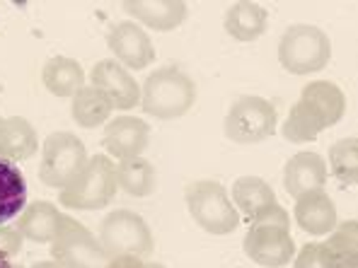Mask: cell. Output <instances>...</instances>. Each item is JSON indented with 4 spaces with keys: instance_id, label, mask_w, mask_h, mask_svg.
Segmentation results:
<instances>
[{
    "instance_id": "cell-1",
    "label": "cell",
    "mask_w": 358,
    "mask_h": 268,
    "mask_svg": "<svg viewBox=\"0 0 358 268\" xmlns=\"http://www.w3.org/2000/svg\"><path fill=\"white\" fill-rule=\"evenodd\" d=\"M346 112V97L339 85L329 80L308 82L293 104L288 119L283 121V138L291 143H310L324 128L339 124Z\"/></svg>"
},
{
    "instance_id": "cell-2",
    "label": "cell",
    "mask_w": 358,
    "mask_h": 268,
    "mask_svg": "<svg viewBox=\"0 0 358 268\" xmlns=\"http://www.w3.org/2000/svg\"><path fill=\"white\" fill-rule=\"evenodd\" d=\"M196 102V82L179 68H157L141 89V107L145 114L160 121L182 119Z\"/></svg>"
},
{
    "instance_id": "cell-3",
    "label": "cell",
    "mask_w": 358,
    "mask_h": 268,
    "mask_svg": "<svg viewBox=\"0 0 358 268\" xmlns=\"http://www.w3.org/2000/svg\"><path fill=\"white\" fill-rule=\"evenodd\" d=\"M187 208L192 213L194 223L208 234H233L240 225V213L235 203L230 201L228 191L213 179H201L187 186Z\"/></svg>"
},
{
    "instance_id": "cell-4",
    "label": "cell",
    "mask_w": 358,
    "mask_h": 268,
    "mask_svg": "<svg viewBox=\"0 0 358 268\" xmlns=\"http://www.w3.org/2000/svg\"><path fill=\"white\" fill-rule=\"evenodd\" d=\"M331 41L315 24H293L278 41V63L293 75H313L327 68Z\"/></svg>"
},
{
    "instance_id": "cell-5",
    "label": "cell",
    "mask_w": 358,
    "mask_h": 268,
    "mask_svg": "<svg viewBox=\"0 0 358 268\" xmlns=\"http://www.w3.org/2000/svg\"><path fill=\"white\" fill-rule=\"evenodd\" d=\"M117 165L109 155H94L71 186L59 193L61 203L73 210H99L117 196Z\"/></svg>"
},
{
    "instance_id": "cell-6",
    "label": "cell",
    "mask_w": 358,
    "mask_h": 268,
    "mask_svg": "<svg viewBox=\"0 0 358 268\" xmlns=\"http://www.w3.org/2000/svg\"><path fill=\"white\" fill-rule=\"evenodd\" d=\"M288 228H291V218L286 210L273 215V218L252 223L245 234V241H242L245 254L264 268L286 266L296 256V244H293Z\"/></svg>"
},
{
    "instance_id": "cell-7",
    "label": "cell",
    "mask_w": 358,
    "mask_h": 268,
    "mask_svg": "<svg viewBox=\"0 0 358 268\" xmlns=\"http://www.w3.org/2000/svg\"><path fill=\"white\" fill-rule=\"evenodd\" d=\"M99 244L109 259L117 256H148L152 254V232L143 218L134 210H112L99 225Z\"/></svg>"
},
{
    "instance_id": "cell-8",
    "label": "cell",
    "mask_w": 358,
    "mask_h": 268,
    "mask_svg": "<svg viewBox=\"0 0 358 268\" xmlns=\"http://www.w3.org/2000/svg\"><path fill=\"white\" fill-rule=\"evenodd\" d=\"M87 150L83 140L76 133L68 131H56L44 140V152H41L39 179L46 186L66 188L76 181V177L85 170Z\"/></svg>"
},
{
    "instance_id": "cell-9",
    "label": "cell",
    "mask_w": 358,
    "mask_h": 268,
    "mask_svg": "<svg viewBox=\"0 0 358 268\" xmlns=\"http://www.w3.org/2000/svg\"><path fill=\"white\" fill-rule=\"evenodd\" d=\"M223 131L228 140L240 145H255L276 133V109L264 97L242 94L225 114Z\"/></svg>"
},
{
    "instance_id": "cell-10",
    "label": "cell",
    "mask_w": 358,
    "mask_h": 268,
    "mask_svg": "<svg viewBox=\"0 0 358 268\" xmlns=\"http://www.w3.org/2000/svg\"><path fill=\"white\" fill-rule=\"evenodd\" d=\"M51 254H54L56 264H61L63 268H107L109 264V256L104 254L99 239L71 215H68L59 237L51 241Z\"/></svg>"
},
{
    "instance_id": "cell-11",
    "label": "cell",
    "mask_w": 358,
    "mask_h": 268,
    "mask_svg": "<svg viewBox=\"0 0 358 268\" xmlns=\"http://www.w3.org/2000/svg\"><path fill=\"white\" fill-rule=\"evenodd\" d=\"M90 80H92V87H97L112 102L114 109L129 112V109H134L141 102V87L136 82V77L114 59L94 63Z\"/></svg>"
},
{
    "instance_id": "cell-12",
    "label": "cell",
    "mask_w": 358,
    "mask_h": 268,
    "mask_svg": "<svg viewBox=\"0 0 358 268\" xmlns=\"http://www.w3.org/2000/svg\"><path fill=\"white\" fill-rule=\"evenodd\" d=\"M107 44L109 51L114 54V61H119L126 68H134V70L148 68L155 61V49H152L150 36L141 29V24L131 22V20L117 22L107 31Z\"/></svg>"
},
{
    "instance_id": "cell-13",
    "label": "cell",
    "mask_w": 358,
    "mask_h": 268,
    "mask_svg": "<svg viewBox=\"0 0 358 268\" xmlns=\"http://www.w3.org/2000/svg\"><path fill=\"white\" fill-rule=\"evenodd\" d=\"M150 140V126L138 117H119L109 121L104 128L102 145L117 160H131L141 157V152L148 148Z\"/></svg>"
},
{
    "instance_id": "cell-14",
    "label": "cell",
    "mask_w": 358,
    "mask_h": 268,
    "mask_svg": "<svg viewBox=\"0 0 358 268\" xmlns=\"http://www.w3.org/2000/svg\"><path fill=\"white\" fill-rule=\"evenodd\" d=\"M233 203H235V208L242 210V215H245L250 223L273 218V215H278V213H283V210H286L281 203L276 201V193H273V188L259 177H240V179H235V184H233Z\"/></svg>"
},
{
    "instance_id": "cell-15",
    "label": "cell",
    "mask_w": 358,
    "mask_h": 268,
    "mask_svg": "<svg viewBox=\"0 0 358 268\" xmlns=\"http://www.w3.org/2000/svg\"><path fill=\"white\" fill-rule=\"evenodd\" d=\"M327 184V165L313 150L296 152L283 167V186L288 196L300 198L308 191H317Z\"/></svg>"
},
{
    "instance_id": "cell-16",
    "label": "cell",
    "mask_w": 358,
    "mask_h": 268,
    "mask_svg": "<svg viewBox=\"0 0 358 268\" xmlns=\"http://www.w3.org/2000/svg\"><path fill=\"white\" fill-rule=\"evenodd\" d=\"M296 223L303 232L322 237L331 234L336 228V206L324 188L308 191L296 198Z\"/></svg>"
},
{
    "instance_id": "cell-17",
    "label": "cell",
    "mask_w": 358,
    "mask_h": 268,
    "mask_svg": "<svg viewBox=\"0 0 358 268\" xmlns=\"http://www.w3.org/2000/svg\"><path fill=\"white\" fill-rule=\"evenodd\" d=\"M66 220L68 215L56 210L54 203L36 201L29 208H24V213L20 215L17 232L31 241H54L63 230V225H66Z\"/></svg>"
},
{
    "instance_id": "cell-18",
    "label": "cell",
    "mask_w": 358,
    "mask_h": 268,
    "mask_svg": "<svg viewBox=\"0 0 358 268\" xmlns=\"http://www.w3.org/2000/svg\"><path fill=\"white\" fill-rule=\"evenodd\" d=\"M39 150L34 126L22 117H10L0 126V157L10 162L29 160Z\"/></svg>"
},
{
    "instance_id": "cell-19",
    "label": "cell",
    "mask_w": 358,
    "mask_h": 268,
    "mask_svg": "<svg viewBox=\"0 0 358 268\" xmlns=\"http://www.w3.org/2000/svg\"><path fill=\"white\" fill-rule=\"evenodd\" d=\"M41 80L54 97H76L85 87V73L76 59L54 56L46 61L44 70H41Z\"/></svg>"
},
{
    "instance_id": "cell-20",
    "label": "cell",
    "mask_w": 358,
    "mask_h": 268,
    "mask_svg": "<svg viewBox=\"0 0 358 268\" xmlns=\"http://www.w3.org/2000/svg\"><path fill=\"white\" fill-rule=\"evenodd\" d=\"M266 10L250 0L233 3L225 13V31L238 41H257L266 31Z\"/></svg>"
},
{
    "instance_id": "cell-21",
    "label": "cell",
    "mask_w": 358,
    "mask_h": 268,
    "mask_svg": "<svg viewBox=\"0 0 358 268\" xmlns=\"http://www.w3.org/2000/svg\"><path fill=\"white\" fill-rule=\"evenodd\" d=\"M27 203V181L24 174L10 160L0 157V228L17 218Z\"/></svg>"
},
{
    "instance_id": "cell-22",
    "label": "cell",
    "mask_w": 358,
    "mask_h": 268,
    "mask_svg": "<svg viewBox=\"0 0 358 268\" xmlns=\"http://www.w3.org/2000/svg\"><path fill=\"white\" fill-rule=\"evenodd\" d=\"M126 10H129L134 17H138L143 24H148L152 29L160 31H170L179 27V24L187 20V3H179V0H155V3H126Z\"/></svg>"
},
{
    "instance_id": "cell-23",
    "label": "cell",
    "mask_w": 358,
    "mask_h": 268,
    "mask_svg": "<svg viewBox=\"0 0 358 268\" xmlns=\"http://www.w3.org/2000/svg\"><path fill=\"white\" fill-rule=\"evenodd\" d=\"M117 184L121 191H126L134 198H145L155 191L157 174L155 167L143 157H131V160H121L117 165Z\"/></svg>"
},
{
    "instance_id": "cell-24",
    "label": "cell",
    "mask_w": 358,
    "mask_h": 268,
    "mask_svg": "<svg viewBox=\"0 0 358 268\" xmlns=\"http://www.w3.org/2000/svg\"><path fill=\"white\" fill-rule=\"evenodd\" d=\"M112 102L99 92L97 87H83L80 92L73 97V107H71V114H73V121L83 128H97L102 126L104 121L109 119L112 114Z\"/></svg>"
},
{
    "instance_id": "cell-25",
    "label": "cell",
    "mask_w": 358,
    "mask_h": 268,
    "mask_svg": "<svg viewBox=\"0 0 358 268\" xmlns=\"http://www.w3.org/2000/svg\"><path fill=\"white\" fill-rule=\"evenodd\" d=\"M324 244L339 268H358V220L336 225Z\"/></svg>"
},
{
    "instance_id": "cell-26",
    "label": "cell",
    "mask_w": 358,
    "mask_h": 268,
    "mask_svg": "<svg viewBox=\"0 0 358 268\" xmlns=\"http://www.w3.org/2000/svg\"><path fill=\"white\" fill-rule=\"evenodd\" d=\"M329 167L341 184H358V138L336 140L329 148Z\"/></svg>"
},
{
    "instance_id": "cell-27",
    "label": "cell",
    "mask_w": 358,
    "mask_h": 268,
    "mask_svg": "<svg viewBox=\"0 0 358 268\" xmlns=\"http://www.w3.org/2000/svg\"><path fill=\"white\" fill-rule=\"evenodd\" d=\"M296 268H339L324 241H308L300 246Z\"/></svg>"
},
{
    "instance_id": "cell-28",
    "label": "cell",
    "mask_w": 358,
    "mask_h": 268,
    "mask_svg": "<svg viewBox=\"0 0 358 268\" xmlns=\"http://www.w3.org/2000/svg\"><path fill=\"white\" fill-rule=\"evenodd\" d=\"M22 246V234L17 232V228H0V254L15 256Z\"/></svg>"
},
{
    "instance_id": "cell-29",
    "label": "cell",
    "mask_w": 358,
    "mask_h": 268,
    "mask_svg": "<svg viewBox=\"0 0 358 268\" xmlns=\"http://www.w3.org/2000/svg\"><path fill=\"white\" fill-rule=\"evenodd\" d=\"M107 268H165L162 264H145L141 256H117L109 259Z\"/></svg>"
},
{
    "instance_id": "cell-30",
    "label": "cell",
    "mask_w": 358,
    "mask_h": 268,
    "mask_svg": "<svg viewBox=\"0 0 358 268\" xmlns=\"http://www.w3.org/2000/svg\"><path fill=\"white\" fill-rule=\"evenodd\" d=\"M31 268H63V266L56 264V261H39V264H34Z\"/></svg>"
},
{
    "instance_id": "cell-31",
    "label": "cell",
    "mask_w": 358,
    "mask_h": 268,
    "mask_svg": "<svg viewBox=\"0 0 358 268\" xmlns=\"http://www.w3.org/2000/svg\"><path fill=\"white\" fill-rule=\"evenodd\" d=\"M0 268H15L13 264H10V259L5 254H0Z\"/></svg>"
},
{
    "instance_id": "cell-32",
    "label": "cell",
    "mask_w": 358,
    "mask_h": 268,
    "mask_svg": "<svg viewBox=\"0 0 358 268\" xmlns=\"http://www.w3.org/2000/svg\"><path fill=\"white\" fill-rule=\"evenodd\" d=\"M3 121H5V119H0V126H3Z\"/></svg>"
},
{
    "instance_id": "cell-33",
    "label": "cell",
    "mask_w": 358,
    "mask_h": 268,
    "mask_svg": "<svg viewBox=\"0 0 358 268\" xmlns=\"http://www.w3.org/2000/svg\"><path fill=\"white\" fill-rule=\"evenodd\" d=\"M15 268H22V266H15Z\"/></svg>"
}]
</instances>
